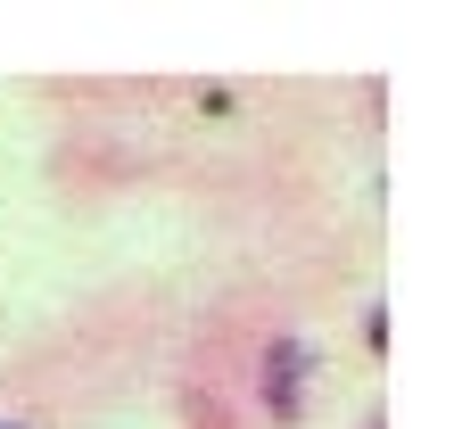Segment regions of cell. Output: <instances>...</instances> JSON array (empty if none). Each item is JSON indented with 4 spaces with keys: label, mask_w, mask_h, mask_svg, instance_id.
I'll list each match as a JSON object with an SVG mask.
<instances>
[{
    "label": "cell",
    "mask_w": 454,
    "mask_h": 429,
    "mask_svg": "<svg viewBox=\"0 0 454 429\" xmlns=\"http://www.w3.org/2000/svg\"><path fill=\"white\" fill-rule=\"evenodd\" d=\"M298 388H306V347L281 339L273 347V371H264V396H273V413H298Z\"/></svg>",
    "instance_id": "1"
}]
</instances>
